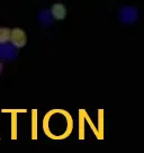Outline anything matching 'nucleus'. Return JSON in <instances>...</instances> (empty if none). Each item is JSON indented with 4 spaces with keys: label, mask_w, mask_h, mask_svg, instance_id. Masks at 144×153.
Returning a JSON list of instances; mask_svg holds the SVG:
<instances>
[{
    "label": "nucleus",
    "mask_w": 144,
    "mask_h": 153,
    "mask_svg": "<svg viewBox=\"0 0 144 153\" xmlns=\"http://www.w3.org/2000/svg\"><path fill=\"white\" fill-rule=\"evenodd\" d=\"M9 43L13 45L16 50L24 48L26 43H27V36L26 33L22 28H14L10 29V37Z\"/></svg>",
    "instance_id": "obj_1"
},
{
    "label": "nucleus",
    "mask_w": 144,
    "mask_h": 153,
    "mask_svg": "<svg viewBox=\"0 0 144 153\" xmlns=\"http://www.w3.org/2000/svg\"><path fill=\"white\" fill-rule=\"evenodd\" d=\"M17 56V50L8 44H4V45H0V61L1 60H14L15 57Z\"/></svg>",
    "instance_id": "obj_2"
},
{
    "label": "nucleus",
    "mask_w": 144,
    "mask_h": 153,
    "mask_svg": "<svg viewBox=\"0 0 144 153\" xmlns=\"http://www.w3.org/2000/svg\"><path fill=\"white\" fill-rule=\"evenodd\" d=\"M50 15L53 19L63 20L67 16V8H65V6L61 5V4H55L51 7Z\"/></svg>",
    "instance_id": "obj_3"
},
{
    "label": "nucleus",
    "mask_w": 144,
    "mask_h": 153,
    "mask_svg": "<svg viewBox=\"0 0 144 153\" xmlns=\"http://www.w3.org/2000/svg\"><path fill=\"white\" fill-rule=\"evenodd\" d=\"M10 29L7 27H0V45L9 43Z\"/></svg>",
    "instance_id": "obj_4"
},
{
    "label": "nucleus",
    "mask_w": 144,
    "mask_h": 153,
    "mask_svg": "<svg viewBox=\"0 0 144 153\" xmlns=\"http://www.w3.org/2000/svg\"><path fill=\"white\" fill-rule=\"evenodd\" d=\"M2 70H4V64L0 62V74H1V72H2Z\"/></svg>",
    "instance_id": "obj_5"
}]
</instances>
